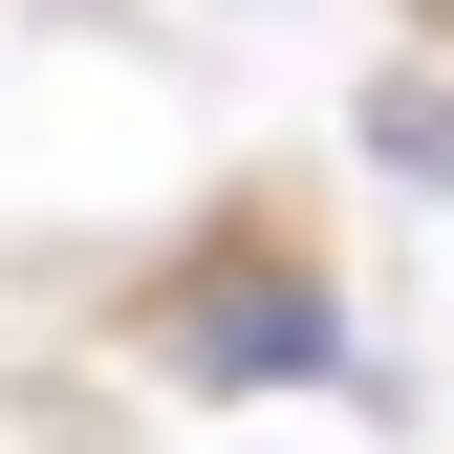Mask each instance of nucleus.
<instances>
[{
    "mask_svg": "<svg viewBox=\"0 0 454 454\" xmlns=\"http://www.w3.org/2000/svg\"><path fill=\"white\" fill-rule=\"evenodd\" d=\"M152 368H174V389H325V368H347V303H325L303 239H260V216H239V239L152 303Z\"/></svg>",
    "mask_w": 454,
    "mask_h": 454,
    "instance_id": "1",
    "label": "nucleus"
},
{
    "mask_svg": "<svg viewBox=\"0 0 454 454\" xmlns=\"http://www.w3.org/2000/svg\"><path fill=\"white\" fill-rule=\"evenodd\" d=\"M368 152H389V174H433V195H454V87H368Z\"/></svg>",
    "mask_w": 454,
    "mask_h": 454,
    "instance_id": "2",
    "label": "nucleus"
}]
</instances>
